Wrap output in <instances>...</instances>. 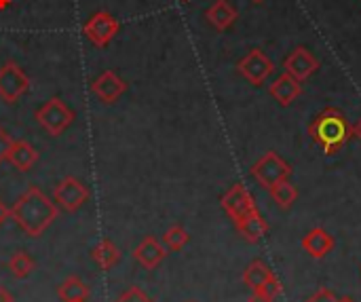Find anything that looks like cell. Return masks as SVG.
<instances>
[{"instance_id": "7c38bea8", "label": "cell", "mask_w": 361, "mask_h": 302, "mask_svg": "<svg viewBox=\"0 0 361 302\" xmlns=\"http://www.w3.org/2000/svg\"><path fill=\"white\" fill-rule=\"evenodd\" d=\"M167 256V248L163 246V241H159L157 237L148 235L144 237L137 248H133V260L137 265H142L146 271H154Z\"/></svg>"}, {"instance_id": "7402d4cb", "label": "cell", "mask_w": 361, "mask_h": 302, "mask_svg": "<svg viewBox=\"0 0 361 302\" xmlns=\"http://www.w3.org/2000/svg\"><path fill=\"white\" fill-rule=\"evenodd\" d=\"M36 269V262L30 258L27 252H15L8 260V271L15 279H25L32 271Z\"/></svg>"}, {"instance_id": "1f68e13d", "label": "cell", "mask_w": 361, "mask_h": 302, "mask_svg": "<svg viewBox=\"0 0 361 302\" xmlns=\"http://www.w3.org/2000/svg\"><path fill=\"white\" fill-rule=\"evenodd\" d=\"M11 2H13V0H0V11L8 8V6H11Z\"/></svg>"}, {"instance_id": "83f0119b", "label": "cell", "mask_w": 361, "mask_h": 302, "mask_svg": "<svg viewBox=\"0 0 361 302\" xmlns=\"http://www.w3.org/2000/svg\"><path fill=\"white\" fill-rule=\"evenodd\" d=\"M8 218H11V210H8V207H6V205L0 201V226H2V224L8 220Z\"/></svg>"}, {"instance_id": "f546056e", "label": "cell", "mask_w": 361, "mask_h": 302, "mask_svg": "<svg viewBox=\"0 0 361 302\" xmlns=\"http://www.w3.org/2000/svg\"><path fill=\"white\" fill-rule=\"evenodd\" d=\"M0 302H13V294L4 286H0Z\"/></svg>"}, {"instance_id": "ac0fdd59", "label": "cell", "mask_w": 361, "mask_h": 302, "mask_svg": "<svg viewBox=\"0 0 361 302\" xmlns=\"http://www.w3.org/2000/svg\"><path fill=\"white\" fill-rule=\"evenodd\" d=\"M91 258L97 265V269L108 271L112 269L118 260H121V250L110 241V239H102L93 250H91Z\"/></svg>"}, {"instance_id": "9c48e42d", "label": "cell", "mask_w": 361, "mask_h": 302, "mask_svg": "<svg viewBox=\"0 0 361 302\" xmlns=\"http://www.w3.org/2000/svg\"><path fill=\"white\" fill-rule=\"evenodd\" d=\"M222 210L228 214V218L233 222L241 220L243 216H247L250 212L256 210L254 197L250 195V191L243 184H235L224 197H222Z\"/></svg>"}, {"instance_id": "8992f818", "label": "cell", "mask_w": 361, "mask_h": 302, "mask_svg": "<svg viewBox=\"0 0 361 302\" xmlns=\"http://www.w3.org/2000/svg\"><path fill=\"white\" fill-rule=\"evenodd\" d=\"M118 30H121V23L108 11H99L82 23V34L97 49H106L114 40Z\"/></svg>"}, {"instance_id": "4316f807", "label": "cell", "mask_w": 361, "mask_h": 302, "mask_svg": "<svg viewBox=\"0 0 361 302\" xmlns=\"http://www.w3.org/2000/svg\"><path fill=\"white\" fill-rule=\"evenodd\" d=\"M307 302H338V298H336V294L330 292L328 288H322V290H317Z\"/></svg>"}, {"instance_id": "d6a6232c", "label": "cell", "mask_w": 361, "mask_h": 302, "mask_svg": "<svg viewBox=\"0 0 361 302\" xmlns=\"http://www.w3.org/2000/svg\"><path fill=\"white\" fill-rule=\"evenodd\" d=\"M338 302H357L353 296H343V298H338Z\"/></svg>"}, {"instance_id": "5b68a950", "label": "cell", "mask_w": 361, "mask_h": 302, "mask_svg": "<svg viewBox=\"0 0 361 302\" xmlns=\"http://www.w3.org/2000/svg\"><path fill=\"white\" fill-rule=\"evenodd\" d=\"M290 174H292V167L273 150L260 157L252 167V178L264 188H271L281 180H290Z\"/></svg>"}, {"instance_id": "9a60e30c", "label": "cell", "mask_w": 361, "mask_h": 302, "mask_svg": "<svg viewBox=\"0 0 361 302\" xmlns=\"http://www.w3.org/2000/svg\"><path fill=\"white\" fill-rule=\"evenodd\" d=\"M302 250L311 256V258H324L334 250V237L326 231V229H313L311 233H307L302 237Z\"/></svg>"}, {"instance_id": "2e32d148", "label": "cell", "mask_w": 361, "mask_h": 302, "mask_svg": "<svg viewBox=\"0 0 361 302\" xmlns=\"http://www.w3.org/2000/svg\"><path fill=\"white\" fill-rule=\"evenodd\" d=\"M6 161L17 171H30L34 167V163L38 161V150L30 142H25V140H15Z\"/></svg>"}, {"instance_id": "ffe728a7", "label": "cell", "mask_w": 361, "mask_h": 302, "mask_svg": "<svg viewBox=\"0 0 361 302\" xmlns=\"http://www.w3.org/2000/svg\"><path fill=\"white\" fill-rule=\"evenodd\" d=\"M273 277H275L273 271H271L269 265L262 262V260L250 262L247 269L243 271V284H245L252 292H258V290H260L269 279H273Z\"/></svg>"}, {"instance_id": "30bf717a", "label": "cell", "mask_w": 361, "mask_h": 302, "mask_svg": "<svg viewBox=\"0 0 361 302\" xmlns=\"http://www.w3.org/2000/svg\"><path fill=\"white\" fill-rule=\"evenodd\" d=\"M93 95L102 102V104H114L125 91H127V83L114 72V70H104L91 85Z\"/></svg>"}, {"instance_id": "ba28073f", "label": "cell", "mask_w": 361, "mask_h": 302, "mask_svg": "<svg viewBox=\"0 0 361 302\" xmlns=\"http://www.w3.org/2000/svg\"><path fill=\"white\" fill-rule=\"evenodd\" d=\"M237 68H239V74H241L247 83H252V85H256V87L264 85L267 78H269V76L273 74V70H275V66H273V61L269 59V55L262 53L260 49L250 51V53L239 61Z\"/></svg>"}, {"instance_id": "277c9868", "label": "cell", "mask_w": 361, "mask_h": 302, "mask_svg": "<svg viewBox=\"0 0 361 302\" xmlns=\"http://www.w3.org/2000/svg\"><path fill=\"white\" fill-rule=\"evenodd\" d=\"M53 201L66 214H76L89 201V188L82 180L74 176H66L53 191Z\"/></svg>"}, {"instance_id": "f1b7e54d", "label": "cell", "mask_w": 361, "mask_h": 302, "mask_svg": "<svg viewBox=\"0 0 361 302\" xmlns=\"http://www.w3.org/2000/svg\"><path fill=\"white\" fill-rule=\"evenodd\" d=\"M247 302H275V301H273V298H269V296H264V294H260V292H254Z\"/></svg>"}, {"instance_id": "7a4b0ae2", "label": "cell", "mask_w": 361, "mask_h": 302, "mask_svg": "<svg viewBox=\"0 0 361 302\" xmlns=\"http://www.w3.org/2000/svg\"><path fill=\"white\" fill-rule=\"evenodd\" d=\"M313 142H317L326 155H336L353 135V127L338 108L322 110L309 125Z\"/></svg>"}, {"instance_id": "6da1fadb", "label": "cell", "mask_w": 361, "mask_h": 302, "mask_svg": "<svg viewBox=\"0 0 361 302\" xmlns=\"http://www.w3.org/2000/svg\"><path fill=\"white\" fill-rule=\"evenodd\" d=\"M57 214L59 207L55 201H51L38 186H30L11 207L13 222L27 237H40L57 220Z\"/></svg>"}, {"instance_id": "d590c367", "label": "cell", "mask_w": 361, "mask_h": 302, "mask_svg": "<svg viewBox=\"0 0 361 302\" xmlns=\"http://www.w3.org/2000/svg\"><path fill=\"white\" fill-rule=\"evenodd\" d=\"M78 302H87V301H78Z\"/></svg>"}, {"instance_id": "603a6c76", "label": "cell", "mask_w": 361, "mask_h": 302, "mask_svg": "<svg viewBox=\"0 0 361 302\" xmlns=\"http://www.w3.org/2000/svg\"><path fill=\"white\" fill-rule=\"evenodd\" d=\"M161 241H163V246H165L167 250H171V252H182V250L186 248V243L190 241V235H188V231H186L184 226L173 224L171 229L165 231V235H163Z\"/></svg>"}, {"instance_id": "52a82bcc", "label": "cell", "mask_w": 361, "mask_h": 302, "mask_svg": "<svg viewBox=\"0 0 361 302\" xmlns=\"http://www.w3.org/2000/svg\"><path fill=\"white\" fill-rule=\"evenodd\" d=\"M30 89V78L21 70V66L13 59L0 66V99L6 104H15Z\"/></svg>"}, {"instance_id": "836d02e7", "label": "cell", "mask_w": 361, "mask_h": 302, "mask_svg": "<svg viewBox=\"0 0 361 302\" xmlns=\"http://www.w3.org/2000/svg\"><path fill=\"white\" fill-rule=\"evenodd\" d=\"M252 2H262V0H252Z\"/></svg>"}, {"instance_id": "e0dca14e", "label": "cell", "mask_w": 361, "mask_h": 302, "mask_svg": "<svg viewBox=\"0 0 361 302\" xmlns=\"http://www.w3.org/2000/svg\"><path fill=\"white\" fill-rule=\"evenodd\" d=\"M205 17H207V21H209L216 30H228V28L237 21L239 13H237V8H235L228 0H216V2L205 11Z\"/></svg>"}, {"instance_id": "cb8c5ba5", "label": "cell", "mask_w": 361, "mask_h": 302, "mask_svg": "<svg viewBox=\"0 0 361 302\" xmlns=\"http://www.w3.org/2000/svg\"><path fill=\"white\" fill-rule=\"evenodd\" d=\"M114 302H154L142 288H137V286H131V288H127L118 298Z\"/></svg>"}, {"instance_id": "484cf974", "label": "cell", "mask_w": 361, "mask_h": 302, "mask_svg": "<svg viewBox=\"0 0 361 302\" xmlns=\"http://www.w3.org/2000/svg\"><path fill=\"white\" fill-rule=\"evenodd\" d=\"M258 292L275 301V298L281 294V284H279V279H277V277H273V279H269V282H267V284H264V286H262Z\"/></svg>"}, {"instance_id": "4dcf8cb0", "label": "cell", "mask_w": 361, "mask_h": 302, "mask_svg": "<svg viewBox=\"0 0 361 302\" xmlns=\"http://www.w3.org/2000/svg\"><path fill=\"white\" fill-rule=\"evenodd\" d=\"M353 135H357V140L361 142V119H360V123H357V125L353 127Z\"/></svg>"}, {"instance_id": "d4e9b609", "label": "cell", "mask_w": 361, "mask_h": 302, "mask_svg": "<svg viewBox=\"0 0 361 302\" xmlns=\"http://www.w3.org/2000/svg\"><path fill=\"white\" fill-rule=\"evenodd\" d=\"M13 142L15 140L11 138V133L4 127H0V163H4L8 159V152L13 148Z\"/></svg>"}, {"instance_id": "8fae6325", "label": "cell", "mask_w": 361, "mask_h": 302, "mask_svg": "<svg viewBox=\"0 0 361 302\" xmlns=\"http://www.w3.org/2000/svg\"><path fill=\"white\" fill-rule=\"evenodd\" d=\"M283 68H286V74L294 76L296 80H307L317 68H319V61L317 57L307 49V47H296L283 61Z\"/></svg>"}, {"instance_id": "5bb4252c", "label": "cell", "mask_w": 361, "mask_h": 302, "mask_svg": "<svg viewBox=\"0 0 361 302\" xmlns=\"http://www.w3.org/2000/svg\"><path fill=\"white\" fill-rule=\"evenodd\" d=\"M235 226H237L239 235H241L247 243H258V241H262L264 235H267V231H269V224H267V220L260 216L258 210H254V212H250L247 216H243L241 220H237Z\"/></svg>"}, {"instance_id": "d6986e66", "label": "cell", "mask_w": 361, "mask_h": 302, "mask_svg": "<svg viewBox=\"0 0 361 302\" xmlns=\"http://www.w3.org/2000/svg\"><path fill=\"white\" fill-rule=\"evenodd\" d=\"M89 294H91V292H89V286H87L80 277H76V275L63 279V282L59 284V288H57V296H59V301L61 302L87 301Z\"/></svg>"}, {"instance_id": "e575fe53", "label": "cell", "mask_w": 361, "mask_h": 302, "mask_svg": "<svg viewBox=\"0 0 361 302\" xmlns=\"http://www.w3.org/2000/svg\"><path fill=\"white\" fill-rule=\"evenodd\" d=\"M180 2H188V0H180Z\"/></svg>"}, {"instance_id": "44dd1931", "label": "cell", "mask_w": 361, "mask_h": 302, "mask_svg": "<svg viewBox=\"0 0 361 302\" xmlns=\"http://www.w3.org/2000/svg\"><path fill=\"white\" fill-rule=\"evenodd\" d=\"M269 193H271V197H273V201H275V205L279 210H290L296 203V199H298V191H296V186L290 180L277 182L275 186L269 188Z\"/></svg>"}, {"instance_id": "4fadbf2b", "label": "cell", "mask_w": 361, "mask_h": 302, "mask_svg": "<svg viewBox=\"0 0 361 302\" xmlns=\"http://www.w3.org/2000/svg\"><path fill=\"white\" fill-rule=\"evenodd\" d=\"M273 99L279 104V106H290L292 102H296L302 93V87H300V80H296L294 76L290 74H281L277 76L271 87H269Z\"/></svg>"}, {"instance_id": "3957f363", "label": "cell", "mask_w": 361, "mask_h": 302, "mask_svg": "<svg viewBox=\"0 0 361 302\" xmlns=\"http://www.w3.org/2000/svg\"><path fill=\"white\" fill-rule=\"evenodd\" d=\"M34 119L38 121V125L53 138H59L76 119V112L66 104L61 102L59 97H51L47 99L36 112H34Z\"/></svg>"}]
</instances>
